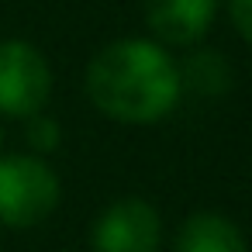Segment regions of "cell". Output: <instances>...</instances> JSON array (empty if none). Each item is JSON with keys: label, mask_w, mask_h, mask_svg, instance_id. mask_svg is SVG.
I'll list each match as a JSON object with an SVG mask.
<instances>
[{"label": "cell", "mask_w": 252, "mask_h": 252, "mask_svg": "<svg viewBox=\"0 0 252 252\" xmlns=\"http://www.w3.org/2000/svg\"><path fill=\"white\" fill-rule=\"evenodd\" d=\"M87 94L94 107L125 125H152L166 118L183 87L169 52L145 38L104 45L87 66Z\"/></svg>", "instance_id": "cell-1"}, {"label": "cell", "mask_w": 252, "mask_h": 252, "mask_svg": "<svg viewBox=\"0 0 252 252\" xmlns=\"http://www.w3.org/2000/svg\"><path fill=\"white\" fill-rule=\"evenodd\" d=\"M59 176L42 156H0V224L35 228L59 207Z\"/></svg>", "instance_id": "cell-2"}, {"label": "cell", "mask_w": 252, "mask_h": 252, "mask_svg": "<svg viewBox=\"0 0 252 252\" xmlns=\"http://www.w3.org/2000/svg\"><path fill=\"white\" fill-rule=\"evenodd\" d=\"M49 90H52L49 63L32 42L25 38L0 42V114L7 118L42 114Z\"/></svg>", "instance_id": "cell-3"}, {"label": "cell", "mask_w": 252, "mask_h": 252, "mask_svg": "<svg viewBox=\"0 0 252 252\" xmlns=\"http://www.w3.org/2000/svg\"><path fill=\"white\" fill-rule=\"evenodd\" d=\"M94 252H159L162 218L142 197H121L100 211L90 231Z\"/></svg>", "instance_id": "cell-4"}, {"label": "cell", "mask_w": 252, "mask_h": 252, "mask_svg": "<svg viewBox=\"0 0 252 252\" xmlns=\"http://www.w3.org/2000/svg\"><path fill=\"white\" fill-rule=\"evenodd\" d=\"M218 0H145L149 28L166 45H197L211 21Z\"/></svg>", "instance_id": "cell-5"}, {"label": "cell", "mask_w": 252, "mask_h": 252, "mask_svg": "<svg viewBox=\"0 0 252 252\" xmlns=\"http://www.w3.org/2000/svg\"><path fill=\"white\" fill-rule=\"evenodd\" d=\"M176 252H249V242L231 218L218 211H197L180 224Z\"/></svg>", "instance_id": "cell-6"}, {"label": "cell", "mask_w": 252, "mask_h": 252, "mask_svg": "<svg viewBox=\"0 0 252 252\" xmlns=\"http://www.w3.org/2000/svg\"><path fill=\"white\" fill-rule=\"evenodd\" d=\"M180 69V87H190L204 97H218L231 87V69L218 52H193Z\"/></svg>", "instance_id": "cell-7"}, {"label": "cell", "mask_w": 252, "mask_h": 252, "mask_svg": "<svg viewBox=\"0 0 252 252\" xmlns=\"http://www.w3.org/2000/svg\"><path fill=\"white\" fill-rule=\"evenodd\" d=\"M28 128H25V142L32 145V156H45V152H56L59 142H63V128L56 118L49 114H32L25 118Z\"/></svg>", "instance_id": "cell-8"}, {"label": "cell", "mask_w": 252, "mask_h": 252, "mask_svg": "<svg viewBox=\"0 0 252 252\" xmlns=\"http://www.w3.org/2000/svg\"><path fill=\"white\" fill-rule=\"evenodd\" d=\"M231 25L245 42H252V0H231Z\"/></svg>", "instance_id": "cell-9"}, {"label": "cell", "mask_w": 252, "mask_h": 252, "mask_svg": "<svg viewBox=\"0 0 252 252\" xmlns=\"http://www.w3.org/2000/svg\"><path fill=\"white\" fill-rule=\"evenodd\" d=\"M0 145H4V131H0Z\"/></svg>", "instance_id": "cell-10"}]
</instances>
